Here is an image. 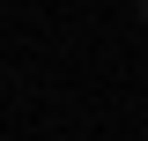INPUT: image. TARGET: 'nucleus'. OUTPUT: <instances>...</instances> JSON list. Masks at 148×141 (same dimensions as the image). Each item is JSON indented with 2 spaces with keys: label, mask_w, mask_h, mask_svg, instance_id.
<instances>
[{
  "label": "nucleus",
  "mask_w": 148,
  "mask_h": 141,
  "mask_svg": "<svg viewBox=\"0 0 148 141\" xmlns=\"http://www.w3.org/2000/svg\"><path fill=\"white\" fill-rule=\"evenodd\" d=\"M133 15H141V22H148V0H133Z\"/></svg>",
  "instance_id": "obj_1"
}]
</instances>
